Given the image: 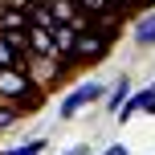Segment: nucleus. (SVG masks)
Here are the masks:
<instances>
[{"label":"nucleus","mask_w":155,"mask_h":155,"mask_svg":"<svg viewBox=\"0 0 155 155\" xmlns=\"http://www.w3.org/2000/svg\"><path fill=\"white\" fill-rule=\"evenodd\" d=\"M45 94H49V90H41L25 70H12V65L0 70V102L16 106L21 114H25V110H37L41 102H45Z\"/></svg>","instance_id":"f257e3e1"},{"label":"nucleus","mask_w":155,"mask_h":155,"mask_svg":"<svg viewBox=\"0 0 155 155\" xmlns=\"http://www.w3.org/2000/svg\"><path fill=\"white\" fill-rule=\"evenodd\" d=\"M98 98H106V86L102 82H78L61 102H57V118H78L86 106H94Z\"/></svg>","instance_id":"f03ea898"},{"label":"nucleus","mask_w":155,"mask_h":155,"mask_svg":"<svg viewBox=\"0 0 155 155\" xmlns=\"http://www.w3.org/2000/svg\"><path fill=\"white\" fill-rule=\"evenodd\" d=\"M110 45H114V41H106L102 33H94V29L78 33V41H74V65H94V61H106Z\"/></svg>","instance_id":"7ed1b4c3"},{"label":"nucleus","mask_w":155,"mask_h":155,"mask_svg":"<svg viewBox=\"0 0 155 155\" xmlns=\"http://www.w3.org/2000/svg\"><path fill=\"white\" fill-rule=\"evenodd\" d=\"M90 25H94V33H102L106 41H118V33H123V12H118V8H106V12H98Z\"/></svg>","instance_id":"20e7f679"},{"label":"nucleus","mask_w":155,"mask_h":155,"mask_svg":"<svg viewBox=\"0 0 155 155\" xmlns=\"http://www.w3.org/2000/svg\"><path fill=\"white\" fill-rule=\"evenodd\" d=\"M49 33H53V49H57V57H70V61H74L78 29H74V25H57V21H53V29H49Z\"/></svg>","instance_id":"39448f33"},{"label":"nucleus","mask_w":155,"mask_h":155,"mask_svg":"<svg viewBox=\"0 0 155 155\" xmlns=\"http://www.w3.org/2000/svg\"><path fill=\"white\" fill-rule=\"evenodd\" d=\"M29 53H33V57H57V49H53V33L33 25V29H29Z\"/></svg>","instance_id":"423d86ee"},{"label":"nucleus","mask_w":155,"mask_h":155,"mask_svg":"<svg viewBox=\"0 0 155 155\" xmlns=\"http://www.w3.org/2000/svg\"><path fill=\"white\" fill-rule=\"evenodd\" d=\"M135 45H143V49L155 45V8H151V12H143L139 21H135Z\"/></svg>","instance_id":"0eeeda50"},{"label":"nucleus","mask_w":155,"mask_h":155,"mask_svg":"<svg viewBox=\"0 0 155 155\" xmlns=\"http://www.w3.org/2000/svg\"><path fill=\"white\" fill-rule=\"evenodd\" d=\"M127 98H131V82H127V78H118L114 90H106V110H110V114H118V106H123Z\"/></svg>","instance_id":"6e6552de"},{"label":"nucleus","mask_w":155,"mask_h":155,"mask_svg":"<svg viewBox=\"0 0 155 155\" xmlns=\"http://www.w3.org/2000/svg\"><path fill=\"white\" fill-rule=\"evenodd\" d=\"M0 33H4V41H8L21 57H33V53H29V29H0Z\"/></svg>","instance_id":"1a4fd4ad"},{"label":"nucleus","mask_w":155,"mask_h":155,"mask_svg":"<svg viewBox=\"0 0 155 155\" xmlns=\"http://www.w3.org/2000/svg\"><path fill=\"white\" fill-rule=\"evenodd\" d=\"M29 25H37V29H53V8H49V4H33V8H29Z\"/></svg>","instance_id":"9d476101"},{"label":"nucleus","mask_w":155,"mask_h":155,"mask_svg":"<svg viewBox=\"0 0 155 155\" xmlns=\"http://www.w3.org/2000/svg\"><path fill=\"white\" fill-rule=\"evenodd\" d=\"M0 29H33V25H29V12H21V8H8V12L0 16Z\"/></svg>","instance_id":"9b49d317"},{"label":"nucleus","mask_w":155,"mask_h":155,"mask_svg":"<svg viewBox=\"0 0 155 155\" xmlns=\"http://www.w3.org/2000/svg\"><path fill=\"white\" fill-rule=\"evenodd\" d=\"M41 151H45V139H29V143L8 147V151H0V155H41Z\"/></svg>","instance_id":"f8f14e48"},{"label":"nucleus","mask_w":155,"mask_h":155,"mask_svg":"<svg viewBox=\"0 0 155 155\" xmlns=\"http://www.w3.org/2000/svg\"><path fill=\"white\" fill-rule=\"evenodd\" d=\"M78 8H82V12H86V16L94 21L98 12H106V8H114V0H78Z\"/></svg>","instance_id":"ddd939ff"},{"label":"nucleus","mask_w":155,"mask_h":155,"mask_svg":"<svg viewBox=\"0 0 155 155\" xmlns=\"http://www.w3.org/2000/svg\"><path fill=\"white\" fill-rule=\"evenodd\" d=\"M16 118H21V110H16V106H8V102H0V135H4L8 127L16 123Z\"/></svg>","instance_id":"4468645a"},{"label":"nucleus","mask_w":155,"mask_h":155,"mask_svg":"<svg viewBox=\"0 0 155 155\" xmlns=\"http://www.w3.org/2000/svg\"><path fill=\"white\" fill-rule=\"evenodd\" d=\"M98 155H131V151H127L123 143H110V147H106V151H98Z\"/></svg>","instance_id":"2eb2a0df"},{"label":"nucleus","mask_w":155,"mask_h":155,"mask_svg":"<svg viewBox=\"0 0 155 155\" xmlns=\"http://www.w3.org/2000/svg\"><path fill=\"white\" fill-rule=\"evenodd\" d=\"M61 155H90V147H86V143H74V147H65Z\"/></svg>","instance_id":"dca6fc26"},{"label":"nucleus","mask_w":155,"mask_h":155,"mask_svg":"<svg viewBox=\"0 0 155 155\" xmlns=\"http://www.w3.org/2000/svg\"><path fill=\"white\" fill-rule=\"evenodd\" d=\"M4 4H8V8H21V12H29V8H33V0H4Z\"/></svg>","instance_id":"f3484780"},{"label":"nucleus","mask_w":155,"mask_h":155,"mask_svg":"<svg viewBox=\"0 0 155 155\" xmlns=\"http://www.w3.org/2000/svg\"><path fill=\"white\" fill-rule=\"evenodd\" d=\"M4 12H8V4H4V0H0V16H4Z\"/></svg>","instance_id":"a211bd4d"},{"label":"nucleus","mask_w":155,"mask_h":155,"mask_svg":"<svg viewBox=\"0 0 155 155\" xmlns=\"http://www.w3.org/2000/svg\"><path fill=\"white\" fill-rule=\"evenodd\" d=\"M0 70H4V65H0Z\"/></svg>","instance_id":"6ab92c4d"}]
</instances>
